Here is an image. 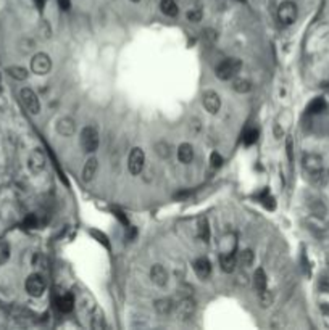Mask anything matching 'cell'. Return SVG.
<instances>
[{
    "label": "cell",
    "mask_w": 329,
    "mask_h": 330,
    "mask_svg": "<svg viewBox=\"0 0 329 330\" xmlns=\"http://www.w3.org/2000/svg\"><path fill=\"white\" fill-rule=\"evenodd\" d=\"M302 166L312 181H318L324 174L323 158L320 155H316V153H306V155H303Z\"/></svg>",
    "instance_id": "obj_1"
},
{
    "label": "cell",
    "mask_w": 329,
    "mask_h": 330,
    "mask_svg": "<svg viewBox=\"0 0 329 330\" xmlns=\"http://www.w3.org/2000/svg\"><path fill=\"white\" fill-rule=\"evenodd\" d=\"M240 68H242V61L239 58H228L216 66V76L221 81H229L237 76Z\"/></svg>",
    "instance_id": "obj_2"
},
{
    "label": "cell",
    "mask_w": 329,
    "mask_h": 330,
    "mask_svg": "<svg viewBox=\"0 0 329 330\" xmlns=\"http://www.w3.org/2000/svg\"><path fill=\"white\" fill-rule=\"evenodd\" d=\"M81 147L87 153H94L98 148V132L94 126H87L81 132Z\"/></svg>",
    "instance_id": "obj_3"
},
{
    "label": "cell",
    "mask_w": 329,
    "mask_h": 330,
    "mask_svg": "<svg viewBox=\"0 0 329 330\" xmlns=\"http://www.w3.org/2000/svg\"><path fill=\"white\" fill-rule=\"evenodd\" d=\"M278 19L279 23L284 26H291L295 19H297V5L291 0H286L282 2L278 8Z\"/></svg>",
    "instance_id": "obj_4"
},
{
    "label": "cell",
    "mask_w": 329,
    "mask_h": 330,
    "mask_svg": "<svg viewBox=\"0 0 329 330\" xmlns=\"http://www.w3.org/2000/svg\"><path fill=\"white\" fill-rule=\"evenodd\" d=\"M144 164H146V153L142 148L136 147L131 150L129 153V158H128V168H129V172L133 175H139L144 169Z\"/></svg>",
    "instance_id": "obj_5"
},
{
    "label": "cell",
    "mask_w": 329,
    "mask_h": 330,
    "mask_svg": "<svg viewBox=\"0 0 329 330\" xmlns=\"http://www.w3.org/2000/svg\"><path fill=\"white\" fill-rule=\"evenodd\" d=\"M19 97H21V102H23V106L31 115H37L40 112V102L34 91H31L29 87H25V89H21Z\"/></svg>",
    "instance_id": "obj_6"
},
{
    "label": "cell",
    "mask_w": 329,
    "mask_h": 330,
    "mask_svg": "<svg viewBox=\"0 0 329 330\" xmlns=\"http://www.w3.org/2000/svg\"><path fill=\"white\" fill-rule=\"evenodd\" d=\"M52 68V60L47 53H36L34 57H32L31 60V70L32 73H36L39 76H44V74H47Z\"/></svg>",
    "instance_id": "obj_7"
},
{
    "label": "cell",
    "mask_w": 329,
    "mask_h": 330,
    "mask_svg": "<svg viewBox=\"0 0 329 330\" xmlns=\"http://www.w3.org/2000/svg\"><path fill=\"white\" fill-rule=\"evenodd\" d=\"M26 292L31 296H42L46 292V282L39 274H31L26 279Z\"/></svg>",
    "instance_id": "obj_8"
},
{
    "label": "cell",
    "mask_w": 329,
    "mask_h": 330,
    "mask_svg": "<svg viewBox=\"0 0 329 330\" xmlns=\"http://www.w3.org/2000/svg\"><path fill=\"white\" fill-rule=\"evenodd\" d=\"M202 102L205 109L210 115H216L219 108H221V98H219V95L215 91H205L202 95Z\"/></svg>",
    "instance_id": "obj_9"
},
{
    "label": "cell",
    "mask_w": 329,
    "mask_h": 330,
    "mask_svg": "<svg viewBox=\"0 0 329 330\" xmlns=\"http://www.w3.org/2000/svg\"><path fill=\"white\" fill-rule=\"evenodd\" d=\"M28 166H29L31 172H34V174L42 172L44 168H46V155H44L39 148L32 150L28 158Z\"/></svg>",
    "instance_id": "obj_10"
},
{
    "label": "cell",
    "mask_w": 329,
    "mask_h": 330,
    "mask_svg": "<svg viewBox=\"0 0 329 330\" xmlns=\"http://www.w3.org/2000/svg\"><path fill=\"white\" fill-rule=\"evenodd\" d=\"M55 304L61 313H71L74 310V298L68 292H60L55 298Z\"/></svg>",
    "instance_id": "obj_11"
},
{
    "label": "cell",
    "mask_w": 329,
    "mask_h": 330,
    "mask_svg": "<svg viewBox=\"0 0 329 330\" xmlns=\"http://www.w3.org/2000/svg\"><path fill=\"white\" fill-rule=\"evenodd\" d=\"M76 130V123L74 119L70 118V116H65L61 119H58L57 123V132L60 136H65V137H71Z\"/></svg>",
    "instance_id": "obj_12"
},
{
    "label": "cell",
    "mask_w": 329,
    "mask_h": 330,
    "mask_svg": "<svg viewBox=\"0 0 329 330\" xmlns=\"http://www.w3.org/2000/svg\"><path fill=\"white\" fill-rule=\"evenodd\" d=\"M150 279L153 283L158 285V287H163V285H167V282H168V272L164 271L161 264H155V266H152V269H150Z\"/></svg>",
    "instance_id": "obj_13"
},
{
    "label": "cell",
    "mask_w": 329,
    "mask_h": 330,
    "mask_svg": "<svg viewBox=\"0 0 329 330\" xmlns=\"http://www.w3.org/2000/svg\"><path fill=\"white\" fill-rule=\"evenodd\" d=\"M219 266H221V269L228 274L234 272V269L237 266L236 253H221V255H219Z\"/></svg>",
    "instance_id": "obj_14"
},
{
    "label": "cell",
    "mask_w": 329,
    "mask_h": 330,
    "mask_svg": "<svg viewBox=\"0 0 329 330\" xmlns=\"http://www.w3.org/2000/svg\"><path fill=\"white\" fill-rule=\"evenodd\" d=\"M194 271L200 279H207L212 274V262L207 258H199L194 261Z\"/></svg>",
    "instance_id": "obj_15"
},
{
    "label": "cell",
    "mask_w": 329,
    "mask_h": 330,
    "mask_svg": "<svg viewBox=\"0 0 329 330\" xmlns=\"http://www.w3.org/2000/svg\"><path fill=\"white\" fill-rule=\"evenodd\" d=\"M237 250V237L234 234H226L221 238V244H219V251L221 253H236ZM219 253V255H221Z\"/></svg>",
    "instance_id": "obj_16"
},
{
    "label": "cell",
    "mask_w": 329,
    "mask_h": 330,
    "mask_svg": "<svg viewBox=\"0 0 329 330\" xmlns=\"http://www.w3.org/2000/svg\"><path fill=\"white\" fill-rule=\"evenodd\" d=\"M97 168H98V163H97V158H89L84 164V169H83V179L86 182H89L94 179V175L97 172Z\"/></svg>",
    "instance_id": "obj_17"
},
{
    "label": "cell",
    "mask_w": 329,
    "mask_h": 330,
    "mask_svg": "<svg viewBox=\"0 0 329 330\" xmlns=\"http://www.w3.org/2000/svg\"><path fill=\"white\" fill-rule=\"evenodd\" d=\"M178 158L181 163L189 164L194 160V148L191 144H181L178 148Z\"/></svg>",
    "instance_id": "obj_18"
},
{
    "label": "cell",
    "mask_w": 329,
    "mask_h": 330,
    "mask_svg": "<svg viewBox=\"0 0 329 330\" xmlns=\"http://www.w3.org/2000/svg\"><path fill=\"white\" fill-rule=\"evenodd\" d=\"M197 235L202 241H210V226H208L207 217H200L199 223H197Z\"/></svg>",
    "instance_id": "obj_19"
},
{
    "label": "cell",
    "mask_w": 329,
    "mask_h": 330,
    "mask_svg": "<svg viewBox=\"0 0 329 330\" xmlns=\"http://www.w3.org/2000/svg\"><path fill=\"white\" fill-rule=\"evenodd\" d=\"M194 310H195V304H194L189 298L182 300V301L178 304V314L181 316V319H188V317H191V316H192V313H194Z\"/></svg>",
    "instance_id": "obj_20"
},
{
    "label": "cell",
    "mask_w": 329,
    "mask_h": 330,
    "mask_svg": "<svg viewBox=\"0 0 329 330\" xmlns=\"http://www.w3.org/2000/svg\"><path fill=\"white\" fill-rule=\"evenodd\" d=\"M160 8H161V12L167 15V16H176L179 13V8L176 5V2L174 0H161L160 2Z\"/></svg>",
    "instance_id": "obj_21"
},
{
    "label": "cell",
    "mask_w": 329,
    "mask_h": 330,
    "mask_svg": "<svg viewBox=\"0 0 329 330\" xmlns=\"http://www.w3.org/2000/svg\"><path fill=\"white\" fill-rule=\"evenodd\" d=\"M254 287L257 292H263L266 290V274L261 268H258L254 274Z\"/></svg>",
    "instance_id": "obj_22"
},
{
    "label": "cell",
    "mask_w": 329,
    "mask_h": 330,
    "mask_svg": "<svg viewBox=\"0 0 329 330\" xmlns=\"http://www.w3.org/2000/svg\"><path fill=\"white\" fill-rule=\"evenodd\" d=\"M324 108H326V102H324V98L318 97V98H313V100L310 102V105L306 106V112H309L310 115H315V113H320V112H323Z\"/></svg>",
    "instance_id": "obj_23"
},
{
    "label": "cell",
    "mask_w": 329,
    "mask_h": 330,
    "mask_svg": "<svg viewBox=\"0 0 329 330\" xmlns=\"http://www.w3.org/2000/svg\"><path fill=\"white\" fill-rule=\"evenodd\" d=\"M233 89L239 94H247L250 89H252V84L249 79H244V78H239V79H234L233 82Z\"/></svg>",
    "instance_id": "obj_24"
},
{
    "label": "cell",
    "mask_w": 329,
    "mask_h": 330,
    "mask_svg": "<svg viewBox=\"0 0 329 330\" xmlns=\"http://www.w3.org/2000/svg\"><path fill=\"white\" fill-rule=\"evenodd\" d=\"M7 73L16 81H25L28 78V71L25 68H21V66H10V68L7 70Z\"/></svg>",
    "instance_id": "obj_25"
},
{
    "label": "cell",
    "mask_w": 329,
    "mask_h": 330,
    "mask_svg": "<svg viewBox=\"0 0 329 330\" xmlns=\"http://www.w3.org/2000/svg\"><path fill=\"white\" fill-rule=\"evenodd\" d=\"M155 310L160 313V314H170L173 311V301L168 300V298H161L155 303Z\"/></svg>",
    "instance_id": "obj_26"
},
{
    "label": "cell",
    "mask_w": 329,
    "mask_h": 330,
    "mask_svg": "<svg viewBox=\"0 0 329 330\" xmlns=\"http://www.w3.org/2000/svg\"><path fill=\"white\" fill-rule=\"evenodd\" d=\"M255 261V255H254V251L252 250H244V251H240V255H239V262L242 264V266L249 268L252 266Z\"/></svg>",
    "instance_id": "obj_27"
},
{
    "label": "cell",
    "mask_w": 329,
    "mask_h": 330,
    "mask_svg": "<svg viewBox=\"0 0 329 330\" xmlns=\"http://www.w3.org/2000/svg\"><path fill=\"white\" fill-rule=\"evenodd\" d=\"M258 303L263 310H266V307H270L273 304V295H271V292H268V289L263 292H258Z\"/></svg>",
    "instance_id": "obj_28"
},
{
    "label": "cell",
    "mask_w": 329,
    "mask_h": 330,
    "mask_svg": "<svg viewBox=\"0 0 329 330\" xmlns=\"http://www.w3.org/2000/svg\"><path fill=\"white\" fill-rule=\"evenodd\" d=\"M258 140V130L257 129H247L242 134V142L245 145H254Z\"/></svg>",
    "instance_id": "obj_29"
},
{
    "label": "cell",
    "mask_w": 329,
    "mask_h": 330,
    "mask_svg": "<svg viewBox=\"0 0 329 330\" xmlns=\"http://www.w3.org/2000/svg\"><path fill=\"white\" fill-rule=\"evenodd\" d=\"M155 151L158 153L160 158H168L170 157V145L167 144V142H158V144L155 145Z\"/></svg>",
    "instance_id": "obj_30"
},
{
    "label": "cell",
    "mask_w": 329,
    "mask_h": 330,
    "mask_svg": "<svg viewBox=\"0 0 329 330\" xmlns=\"http://www.w3.org/2000/svg\"><path fill=\"white\" fill-rule=\"evenodd\" d=\"M188 19L191 21V23H199V21L202 19V10L200 8H192L188 12Z\"/></svg>",
    "instance_id": "obj_31"
},
{
    "label": "cell",
    "mask_w": 329,
    "mask_h": 330,
    "mask_svg": "<svg viewBox=\"0 0 329 330\" xmlns=\"http://www.w3.org/2000/svg\"><path fill=\"white\" fill-rule=\"evenodd\" d=\"M260 200L263 202V205H265L268 210H274L276 208V203H274V198L268 193V192H265L261 196H260Z\"/></svg>",
    "instance_id": "obj_32"
},
{
    "label": "cell",
    "mask_w": 329,
    "mask_h": 330,
    "mask_svg": "<svg viewBox=\"0 0 329 330\" xmlns=\"http://www.w3.org/2000/svg\"><path fill=\"white\" fill-rule=\"evenodd\" d=\"M91 327H92V328H104V327H105V319H104V314H102V313H97V314L92 317Z\"/></svg>",
    "instance_id": "obj_33"
},
{
    "label": "cell",
    "mask_w": 329,
    "mask_h": 330,
    "mask_svg": "<svg viewBox=\"0 0 329 330\" xmlns=\"http://www.w3.org/2000/svg\"><path fill=\"white\" fill-rule=\"evenodd\" d=\"M210 164H212V168H215V169L223 164V158H221V155H219L218 151H213L210 155Z\"/></svg>",
    "instance_id": "obj_34"
},
{
    "label": "cell",
    "mask_w": 329,
    "mask_h": 330,
    "mask_svg": "<svg viewBox=\"0 0 329 330\" xmlns=\"http://www.w3.org/2000/svg\"><path fill=\"white\" fill-rule=\"evenodd\" d=\"M91 234H92L98 241H100V244H102L105 248H110V241H108V238H107L102 232H98V230H91Z\"/></svg>",
    "instance_id": "obj_35"
},
{
    "label": "cell",
    "mask_w": 329,
    "mask_h": 330,
    "mask_svg": "<svg viewBox=\"0 0 329 330\" xmlns=\"http://www.w3.org/2000/svg\"><path fill=\"white\" fill-rule=\"evenodd\" d=\"M8 258H10V248L7 244H2L0 245V264H4Z\"/></svg>",
    "instance_id": "obj_36"
},
{
    "label": "cell",
    "mask_w": 329,
    "mask_h": 330,
    "mask_svg": "<svg viewBox=\"0 0 329 330\" xmlns=\"http://www.w3.org/2000/svg\"><path fill=\"white\" fill-rule=\"evenodd\" d=\"M23 226L25 227H28V229H34L36 226H37V219H36V216L34 214H29L25 221H23Z\"/></svg>",
    "instance_id": "obj_37"
},
{
    "label": "cell",
    "mask_w": 329,
    "mask_h": 330,
    "mask_svg": "<svg viewBox=\"0 0 329 330\" xmlns=\"http://www.w3.org/2000/svg\"><path fill=\"white\" fill-rule=\"evenodd\" d=\"M115 213V216L119 219V221H121V224H125V226H128V217L125 216V213H121V211H118V210H115L113 211Z\"/></svg>",
    "instance_id": "obj_38"
},
{
    "label": "cell",
    "mask_w": 329,
    "mask_h": 330,
    "mask_svg": "<svg viewBox=\"0 0 329 330\" xmlns=\"http://www.w3.org/2000/svg\"><path fill=\"white\" fill-rule=\"evenodd\" d=\"M58 5H60L61 10H65V12H67V10H70V7H71L70 0H58Z\"/></svg>",
    "instance_id": "obj_39"
},
{
    "label": "cell",
    "mask_w": 329,
    "mask_h": 330,
    "mask_svg": "<svg viewBox=\"0 0 329 330\" xmlns=\"http://www.w3.org/2000/svg\"><path fill=\"white\" fill-rule=\"evenodd\" d=\"M286 148H287V157H289V160L292 161V139H291V137H287Z\"/></svg>",
    "instance_id": "obj_40"
},
{
    "label": "cell",
    "mask_w": 329,
    "mask_h": 330,
    "mask_svg": "<svg viewBox=\"0 0 329 330\" xmlns=\"http://www.w3.org/2000/svg\"><path fill=\"white\" fill-rule=\"evenodd\" d=\"M36 4H37L39 10H42V8H44V4H46V0H36Z\"/></svg>",
    "instance_id": "obj_41"
},
{
    "label": "cell",
    "mask_w": 329,
    "mask_h": 330,
    "mask_svg": "<svg viewBox=\"0 0 329 330\" xmlns=\"http://www.w3.org/2000/svg\"><path fill=\"white\" fill-rule=\"evenodd\" d=\"M131 2H140V0H131Z\"/></svg>",
    "instance_id": "obj_42"
},
{
    "label": "cell",
    "mask_w": 329,
    "mask_h": 330,
    "mask_svg": "<svg viewBox=\"0 0 329 330\" xmlns=\"http://www.w3.org/2000/svg\"><path fill=\"white\" fill-rule=\"evenodd\" d=\"M327 262H329V253H327Z\"/></svg>",
    "instance_id": "obj_43"
}]
</instances>
